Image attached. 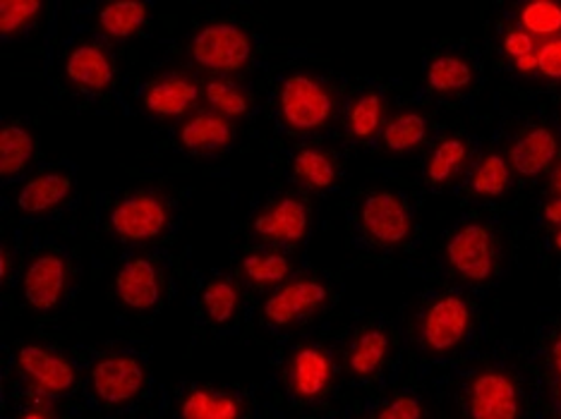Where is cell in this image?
I'll list each match as a JSON object with an SVG mask.
<instances>
[{
    "label": "cell",
    "instance_id": "obj_11",
    "mask_svg": "<svg viewBox=\"0 0 561 419\" xmlns=\"http://www.w3.org/2000/svg\"><path fill=\"white\" fill-rule=\"evenodd\" d=\"M286 386L293 398L300 403H314L324 398L336 381V364L322 346H300L290 352L286 362Z\"/></svg>",
    "mask_w": 561,
    "mask_h": 419
},
{
    "label": "cell",
    "instance_id": "obj_1",
    "mask_svg": "<svg viewBox=\"0 0 561 419\" xmlns=\"http://www.w3.org/2000/svg\"><path fill=\"white\" fill-rule=\"evenodd\" d=\"M278 116L296 135H312L334 118V94L331 89L308 72H293L280 82L276 96Z\"/></svg>",
    "mask_w": 561,
    "mask_h": 419
},
{
    "label": "cell",
    "instance_id": "obj_38",
    "mask_svg": "<svg viewBox=\"0 0 561 419\" xmlns=\"http://www.w3.org/2000/svg\"><path fill=\"white\" fill-rule=\"evenodd\" d=\"M550 364H552V374H554L557 400L561 405V331H557L550 340Z\"/></svg>",
    "mask_w": 561,
    "mask_h": 419
},
{
    "label": "cell",
    "instance_id": "obj_6",
    "mask_svg": "<svg viewBox=\"0 0 561 419\" xmlns=\"http://www.w3.org/2000/svg\"><path fill=\"white\" fill-rule=\"evenodd\" d=\"M254 54L252 36L231 22H211L195 32L190 56L199 68L211 72H238Z\"/></svg>",
    "mask_w": 561,
    "mask_h": 419
},
{
    "label": "cell",
    "instance_id": "obj_18",
    "mask_svg": "<svg viewBox=\"0 0 561 419\" xmlns=\"http://www.w3.org/2000/svg\"><path fill=\"white\" fill-rule=\"evenodd\" d=\"M178 139H181V147L190 151V154L211 156L231 147L236 132L231 120L221 118L214 110H202L183 123Z\"/></svg>",
    "mask_w": 561,
    "mask_h": 419
},
{
    "label": "cell",
    "instance_id": "obj_41",
    "mask_svg": "<svg viewBox=\"0 0 561 419\" xmlns=\"http://www.w3.org/2000/svg\"><path fill=\"white\" fill-rule=\"evenodd\" d=\"M18 419H56V417L46 408H27L24 412H20Z\"/></svg>",
    "mask_w": 561,
    "mask_h": 419
},
{
    "label": "cell",
    "instance_id": "obj_22",
    "mask_svg": "<svg viewBox=\"0 0 561 419\" xmlns=\"http://www.w3.org/2000/svg\"><path fill=\"white\" fill-rule=\"evenodd\" d=\"M149 8L139 0L106 3L96 12V30L111 42H127L147 27Z\"/></svg>",
    "mask_w": 561,
    "mask_h": 419
},
{
    "label": "cell",
    "instance_id": "obj_2",
    "mask_svg": "<svg viewBox=\"0 0 561 419\" xmlns=\"http://www.w3.org/2000/svg\"><path fill=\"white\" fill-rule=\"evenodd\" d=\"M473 331V310L458 293L432 298L417 319V342L427 354L444 358L458 350Z\"/></svg>",
    "mask_w": 561,
    "mask_h": 419
},
{
    "label": "cell",
    "instance_id": "obj_13",
    "mask_svg": "<svg viewBox=\"0 0 561 419\" xmlns=\"http://www.w3.org/2000/svg\"><path fill=\"white\" fill-rule=\"evenodd\" d=\"M252 231L264 243L300 245L310 235V209L300 197H276L254 216Z\"/></svg>",
    "mask_w": 561,
    "mask_h": 419
},
{
    "label": "cell",
    "instance_id": "obj_16",
    "mask_svg": "<svg viewBox=\"0 0 561 419\" xmlns=\"http://www.w3.org/2000/svg\"><path fill=\"white\" fill-rule=\"evenodd\" d=\"M199 98V86L183 72H169L151 80L142 92V104L149 116L159 120H178L187 116Z\"/></svg>",
    "mask_w": 561,
    "mask_h": 419
},
{
    "label": "cell",
    "instance_id": "obj_4",
    "mask_svg": "<svg viewBox=\"0 0 561 419\" xmlns=\"http://www.w3.org/2000/svg\"><path fill=\"white\" fill-rule=\"evenodd\" d=\"M89 388L104 408H125L147 388V366L133 352H108L89 370Z\"/></svg>",
    "mask_w": 561,
    "mask_h": 419
},
{
    "label": "cell",
    "instance_id": "obj_26",
    "mask_svg": "<svg viewBox=\"0 0 561 419\" xmlns=\"http://www.w3.org/2000/svg\"><path fill=\"white\" fill-rule=\"evenodd\" d=\"M387 104L377 89H365L351 101L346 113V130L358 142H369L381 135L387 125Z\"/></svg>",
    "mask_w": 561,
    "mask_h": 419
},
{
    "label": "cell",
    "instance_id": "obj_34",
    "mask_svg": "<svg viewBox=\"0 0 561 419\" xmlns=\"http://www.w3.org/2000/svg\"><path fill=\"white\" fill-rule=\"evenodd\" d=\"M502 50L520 78H533L535 74V50H538V39L523 32L516 22L508 24L502 34Z\"/></svg>",
    "mask_w": 561,
    "mask_h": 419
},
{
    "label": "cell",
    "instance_id": "obj_35",
    "mask_svg": "<svg viewBox=\"0 0 561 419\" xmlns=\"http://www.w3.org/2000/svg\"><path fill=\"white\" fill-rule=\"evenodd\" d=\"M42 10V0H3L0 3V34H3V39H12V36L30 30Z\"/></svg>",
    "mask_w": 561,
    "mask_h": 419
},
{
    "label": "cell",
    "instance_id": "obj_3",
    "mask_svg": "<svg viewBox=\"0 0 561 419\" xmlns=\"http://www.w3.org/2000/svg\"><path fill=\"white\" fill-rule=\"evenodd\" d=\"M444 257L461 281L482 286L500 269V243L488 223L466 221L446 240Z\"/></svg>",
    "mask_w": 561,
    "mask_h": 419
},
{
    "label": "cell",
    "instance_id": "obj_17",
    "mask_svg": "<svg viewBox=\"0 0 561 419\" xmlns=\"http://www.w3.org/2000/svg\"><path fill=\"white\" fill-rule=\"evenodd\" d=\"M66 78L70 80V84L82 89V92L101 94L113 84L116 66H113V58L104 46L84 42L70 48L66 58Z\"/></svg>",
    "mask_w": 561,
    "mask_h": 419
},
{
    "label": "cell",
    "instance_id": "obj_20",
    "mask_svg": "<svg viewBox=\"0 0 561 419\" xmlns=\"http://www.w3.org/2000/svg\"><path fill=\"white\" fill-rule=\"evenodd\" d=\"M72 195V177L62 171H44L30 177L18 193V209L24 216H48Z\"/></svg>",
    "mask_w": 561,
    "mask_h": 419
},
{
    "label": "cell",
    "instance_id": "obj_42",
    "mask_svg": "<svg viewBox=\"0 0 561 419\" xmlns=\"http://www.w3.org/2000/svg\"><path fill=\"white\" fill-rule=\"evenodd\" d=\"M552 189H554V195H561V161L557 163V168L552 173Z\"/></svg>",
    "mask_w": 561,
    "mask_h": 419
},
{
    "label": "cell",
    "instance_id": "obj_7",
    "mask_svg": "<svg viewBox=\"0 0 561 419\" xmlns=\"http://www.w3.org/2000/svg\"><path fill=\"white\" fill-rule=\"evenodd\" d=\"M171 223V207L157 193L125 195L108 213V225L123 243H151L165 233Z\"/></svg>",
    "mask_w": 561,
    "mask_h": 419
},
{
    "label": "cell",
    "instance_id": "obj_14",
    "mask_svg": "<svg viewBox=\"0 0 561 419\" xmlns=\"http://www.w3.org/2000/svg\"><path fill=\"white\" fill-rule=\"evenodd\" d=\"M116 298L133 312H151L163 300V276L145 254L125 259L116 273Z\"/></svg>",
    "mask_w": 561,
    "mask_h": 419
},
{
    "label": "cell",
    "instance_id": "obj_39",
    "mask_svg": "<svg viewBox=\"0 0 561 419\" xmlns=\"http://www.w3.org/2000/svg\"><path fill=\"white\" fill-rule=\"evenodd\" d=\"M542 216L550 225L561 228V195H554L552 199H547V205L542 207Z\"/></svg>",
    "mask_w": 561,
    "mask_h": 419
},
{
    "label": "cell",
    "instance_id": "obj_43",
    "mask_svg": "<svg viewBox=\"0 0 561 419\" xmlns=\"http://www.w3.org/2000/svg\"><path fill=\"white\" fill-rule=\"evenodd\" d=\"M552 247L561 254V228H557L554 235H552Z\"/></svg>",
    "mask_w": 561,
    "mask_h": 419
},
{
    "label": "cell",
    "instance_id": "obj_5",
    "mask_svg": "<svg viewBox=\"0 0 561 419\" xmlns=\"http://www.w3.org/2000/svg\"><path fill=\"white\" fill-rule=\"evenodd\" d=\"M468 419H523L526 398L514 374L500 366L480 370L466 388Z\"/></svg>",
    "mask_w": 561,
    "mask_h": 419
},
{
    "label": "cell",
    "instance_id": "obj_19",
    "mask_svg": "<svg viewBox=\"0 0 561 419\" xmlns=\"http://www.w3.org/2000/svg\"><path fill=\"white\" fill-rule=\"evenodd\" d=\"M389 358H391V336L381 326H365L351 338L343 364H346V372L353 379L367 381V379H375L381 370H385Z\"/></svg>",
    "mask_w": 561,
    "mask_h": 419
},
{
    "label": "cell",
    "instance_id": "obj_21",
    "mask_svg": "<svg viewBox=\"0 0 561 419\" xmlns=\"http://www.w3.org/2000/svg\"><path fill=\"white\" fill-rule=\"evenodd\" d=\"M470 166V142L463 137H444L425 161V181L432 187H449Z\"/></svg>",
    "mask_w": 561,
    "mask_h": 419
},
{
    "label": "cell",
    "instance_id": "obj_36",
    "mask_svg": "<svg viewBox=\"0 0 561 419\" xmlns=\"http://www.w3.org/2000/svg\"><path fill=\"white\" fill-rule=\"evenodd\" d=\"M535 78L550 84H561V36L554 39H538L535 50Z\"/></svg>",
    "mask_w": 561,
    "mask_h": 419
},
{
    "label": "cell",
    "instance_id": "obj_25",
    "mask_svg": "<svg viewBox=\"0 0 561 419\" xmlns=\"http://www.w3.org/2000/svg\"><path fill=\"white\" fill-rule=\"evenodd\" d=\"M290 171L296 181L314 193H324L339 183V166L334 156L322 147H302L290 159Z\"/></svg>",
    "mask_w": 561,
    "mask_h": 419
},
{
    "label": "cell",
    "instance_id": "obj_28",
    "mask_svg": "<svg viewBox=\"0 0 561 419\" xmlns=\"http://www.w3.org/2000/svg\"><path fill=\"white\" fill-rule=\"evenodd\" d=\"M476 70L463 54H439L425 70V82L437 94L466 92L473 84Z\"/></svg>",
    "mask_w": 561,
    "mask_h": 419
},
{
    "label": "cell",
    "instance_id": "obj_9",
    "mask_svg": "<svg viewBox=\"0 0 561 419\" xmlns=\"http://www.w3.org/2000/svg\"><path fill=\"white\" fill-rule=\"evenodd\" d=\"M363 235L379 247H399L411 240L413 213L408 201L389 189L367 195L358 209Z\"/></svg>",
    "mask_w": 561,
    "mask_h": 419
},
{
    "label": "cell",
    "instance_id": "obj_12",
    "mask_svg": "<svg viewBox=\"0 0 561 419\" xmlns=\"http://www.w3.org/2000/svg\"><path fill=\"white\" fill-rule=\"evenodd\" d=\"M70 286L68 259L58 252H39L22 276V298L34 312H50L66 300Z\"/></svg>",
    "mask_w": 561,
    "mask_h": 419
},
{
    "label": "cell",
    "instance_id": "obj_31",
    "mask_svg": "<svg viewBox=\"0 0 561 419\" xmlns=\"http://www.w3.org/2000/svg\"><path fill=\"white\" fill-rule=\"evenodd\" d=\"M468 185L470 193L480 199H500L512 187V166L502 154L490 151V154L480 156L473 171H470Z\"/></svg>",
    "mask_w": 561,
    "mask_h": 419
},
{
    "label": "cell",
    "instance_id": "obj_40",
    "mask_svg": "<svg viewBox=\"0 0 561 419\" xmlns=\"http://www.w3.org/2000/svg\"><path fill=\"white\" fill-rule=\"evenodd\" d=\"M0 281H3V286L10 281V269H12V261H10V249L3 245V249H0Z\"/></svg>",
    "mask_w": 561,
    "mask_h": 419
},
{
    "label": "cell",
    "instance_id": "obj_27",
    "mask_svg": "<svg viewBox=\"0 0 561 419\" xmlns=\"http://www.w3.org/2000/svg\"><path fill=\"white\" fill-rule=\"evenodd\" d=\"M240 273L250 286L257 288H278L290 281L293 261L288 254L278 249H257L248 252L240 259Z\"/></svg>",
    "mask_w": 561,
    "mask_h": 419
},
{
    "label": "cell",
    "instance_id": "obj_37",
    "mask_svg": "<svg viewBox=\"0 0 561 419\" xmlns=\"http://www.w3.org/2000/svg\"><path fill=\"white\" fill-rule=\"evenodd\" d=\"M375 419H425V405L413 393H399L379 405Z\"/></svg>",
    "mask_w": 561,
    "mask_h": 419
},
{
    "label": "cell",
    "instance_id": "obj_30",
    "mask_svg": "<svg viewBox=\"0 0 561 419\" xmlns=\"http://www.w3.org/2000/svg\"><path fill=\"white\" fill-rule=\"evenodd\" d=\"M430 132V123L417 110H401L397 116H391L381 130V144H385L393 154H408L423 147Z\"/></svg>",
    "mask_w": 561,
    "mask_h": 419
},
{
    "label": "cell",
    "instance_id": "obj_15",
    "mask_svg": "<svg viewBox=\"0 0 561 419\" xmlns=\"http://www.w3.org/2000/svg\"><path fill=\"white\" fill-rule=\"evenodd\" d=\"M559 135L550 125H530L508 147V166L520 177H538L554 166Z\"/></svg>",
    "mask_w": 561,
    "mask_h": 419
},
{
    "label": "cell",
    "instance_id": "obj_24",
    "mask_svg": "<svg viewBox=\"0 0 561 419\" xmlns=\"http://www.w3.org/2000/svg\"><path fill=\"white\" fill-rule=\"evenodd\" d=\"M36 154V139L30 127L5 123L0 127V177L12 181L30 168Z\"/></svg>",
    "mask_w": 561,
    "mask_h": 419
},
{
    "label": "cell",
    "instance_id": "obj_8",
    "mask_svg": "<svg viewBox=\"0 0 561 419\" xmlns=\"http://www.w3.org/2000/svg\"><path fill=\"white\" fill-rule=\"evenodd\" d=\"M329 302V288L312 276H296L264 300L262 316L274 328H293L320 314Z\"/></svg>",
    "mask_w": 561,
    "mask_h": 419
},
{
    "label": "cell",
    "instance_id": "obj_29",
    "mask_svg": "<svg viewBox=\"0 0 561 419\" xmlns=\"http://www.w3.org/2000/svg\"><path fill=\"white\" fill-rule=\"evenodd\" d=\"M240 286L231 276H211L202 288L199 304L207 319L216 326H226L236 319L240 310Z\"/></svg>",
    "mask_w": 561,
    "mask_h": 419
},
{
    "label": "cell",
    "instance_id": "obj_23",
    "mask_svg": "<svg viewBox=\"0 0 561 419\" xmlns=\"http://www.w3.org/2000/svg\"><path fill=\"white\" fill-rule=\"evenodd\" d=\"M181 419H242V400L219 388H190L181 400Z\"/></svg>",
    "mask_w": 561,
    "mask_h": 419
},
{
    "label": "cell",
    "instance_id": "obj_32",
    "mask_svg": "<svg viewBox=\"0 0 561 419\" xmlns=\"http://www.w3.org/2000/svg\"><path fill=\"white\" fill-rule=\"evenodd\" d=\"M516 24L535 39L561 36V3L557 0H530L516 12Z\"/></svg>",
    "mask_w": 561,
    "mask_h": 419
},
{
    "label": "cell",
    "instance_id": "obj_33",
    "mask_svg": "<svg viewBox=\"0 0 561 419\" xmlns=\"http://www.w3.org/2000/svg\"><path fill=\"white\" fill-rule=\"evenodd\" d=\"M204 98H207L211 110L219 113L226 120L245 118L252 108V98L245 89L226 78L209 80L207 86H204Z\"/></svg>",
    "mask_w": 561,
    "mask_h": 419
},
{
    "label": "cell",
    "instance_id": "obj_10",
    "mask_svg": "<svg viewBox=\"0 0 561 419\" xmlns=\"http://www.w3.org/2000/svg\"><path fill=\"white\" fill-rule=\"evenodd\" d=\"M15 364L24 381L39 391L42 396L60 398L68 396L80 384L78 366H75L66 354H60L50 348L39 346V342H27L15 354Z\"/></svg>",
    "mask_w": 561,
    "mask_h": 419
}]
</instances>
